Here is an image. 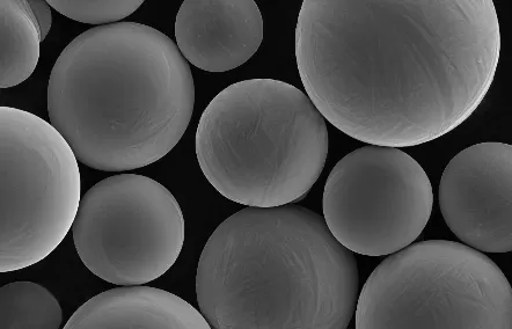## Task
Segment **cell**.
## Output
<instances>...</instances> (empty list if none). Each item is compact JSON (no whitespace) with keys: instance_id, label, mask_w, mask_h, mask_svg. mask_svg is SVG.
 Returning <instances> with one entry per match:
<instances>
[{"instance_id":"1","label":"cell","mask_w":512,"mask_h":329,"mask_svg":"<svg viewBox=\"0 0 512 329\" xmlns=\"http://www.w3.org/2000/svg\"><path fill=\"white\" fill-rule=\"evenodd\" d=\"M492 0H305L296 58L321 115L355 140L409 148L451 133L494 82Z\"/></svg>"},{"instance_id":"2","label":"cell","mask_w":512,"mask_h":329,"mask_svg":"<svg viewBox=\"0 0 512 329\" xmlns=\"http://www.w3.org/2000/svg\"><path fill=\"white\" fill-rule=\"evenodd\" d=\"M195 86L186 58L162 32L99 26L62 51L48 85L51 124L78 162L124 172L164 158L185 135Z\"/></svg>"},{"instance_id":"3","label":"cell","mask_w":512,"mask_h":329,"mask_svg":"<svg viewBox=\"0 0 512 329\" xmlns=\"http://www.w3.org/2000/svg\"><path fill=\"white\" fill-rule=\"evenodd\" d=\"M357 261L325 219L299 206L247 207L212 233L196 275L197 302L216 329H346Z\"/></svg>"},{"instance_id":"4","label":"cell","mask_w":512,"mask_h":329,"mask_svg":"<svg viewBox=\"0 0 512 329\" xmlns=\"http://www.w3.org/2000/svg\"><path fill=\"white\" fill-rule=\"evenodd\" d=\"M328 131L309 95L274 79L226 87L196 131L201 170L219 194L246 207L303 199L324 171Z\"/></svg>"},{"instance_id":"5","label":"cell","mask_w":512,"mask_h":329,"mask_svg":"<svg viewBox=\"0 0 512 329\" xmlns=\"http://www.w3.org/2000/svg\"><path fill=\"white\" fill-rule=\"evenodd\" d=\"M355 314L357 329H511L512 290L480 251L428 240L373 270Z\"/></svg>"},{"instance_id":"6","label":"cell","mask_w":512,"mask_h":329,"mask_svg":"<svg viewBox=\"0 0 512 329\" xmlns=\"http://www.w3.org/2000/svg\"><path fill=\"white\" fill-rule=\"evenodd\" d=\"M80 193L78 159L53 124L0 108V272L48 258L76 221Z\"/></svg>"},{"instance_id":"7","label":"cell","mask_w":512,"mask_h":329,"mask_svg":"<svg viewBox=\"0 0 512 329\" xmlns=\"http://www.w3.org/2000/svg\"><path fill=\"white\" fill-rule=\"evenodd\" d=\"M80 260L99 279L142 285L177 262L185 218L177 199L159 182L119 174L87 192L72 226Z\"/></svg>"},{"instance_id":"8","label":"cell","mask_w":512,"mask_h":329,"mask_svg":"<svg viewBox=\"0 0 512 329\" xmlns=\"http://www.w3.org/2000/svg\"><path fill=\"white\" fill-rule=\"evenodd\" d=\"M329 231L350 252L386 257L412 245L434 207L430 180L397 148L369 145L335 165L324 190Z\"/></svg>"},{"instance_id":"9","label":"cell","mask_w":512,"mask_h":329,"mask_svg":"<svg viewBox=\"0 0 512 329\" xmlns=\"http://www.w3.org/2000/svg\"><path fill=\"white\" fill-rule=\"evenodd\" d=\"M444 221L464 244L486 253L512 250V146L481 143L458 153L442 175Z\"/></svg>"},{"instance_id":"10","label":"cell","mask_w":512,"mask_h":329,"mask_svg":"<svg viewBox=\"0 0 512 329\" xmlns=\"http://www.w3.org/2000/svg\"><path fill=\"white\" fill-rule=\"evenodd\" d=\"M182 56L207 72L245 64L263 40V19L254 0H186L175 20Z\"/></svg>"},{"instance_id":"11","label":"cell","mask_w":512,"mask_h":329,"mask_svg":"<svg viewBox=\"0 0 512 329\" xmlns=\"http://www.w3.org/2000/svg\"><path fill=\"white\" fill-rule=\"evenodd\" d=\"M192 304L165 290L122 287L102 292L73 314L65 329H209Z\"/></svg>"},{"instance_id":"12","label":"cell","mask_w":512,"mask_h":329,"mask_svg":"<svg viewBox=\"0 0 512 329\" xmlns=\"http://www.w3.org/2000/svg\"><path fill=\"white\" fill-rule=\"evenodd\" d=\"M41 34L28 0L0 2V87L10 89L33 75Z\"/></svg>"},{"instance_id":"13","label":"cell","mask_w":512,"mask_h":329,"mask_svg":"<svg viewBox=\"0 0 512 329\" xmlns=\"http://www.w3.org/2000/svg\"><path fill=\"white\" fill-rule=\"evenodd\" d=\"M60 303L49 290L33 282H14L0 289V328L58 329Z\"/></svg>"},{"instance_id":"14","label":"cell","mask_w":512,"mask_h":329,"mask_svg":"<svg viewBox=\"0 0 512 329\" xmlns=\"http://www.w3.org/2000/svg\"><path fill=\"white\" fill-rule=\"evenodd\" d=\"M143 0H48L57 12L78 23L113 25L140 9Z\"/></svg>"},{"instance_id":"15","label":"cell","mask_w":512,"mask_h":329,"mask_svg":"<svg viewBox=\"0 0 512 329\" xmlns=\"http://www.w3.org/2000/svg\"><path fill=\"white\" fill-rule=\"evenodd\" d=\"M29 6L39 25L41 40H46L50 32L51 25H53V16H51L50 5L46 0H28Z\"/></svg>"}]
</instances>
